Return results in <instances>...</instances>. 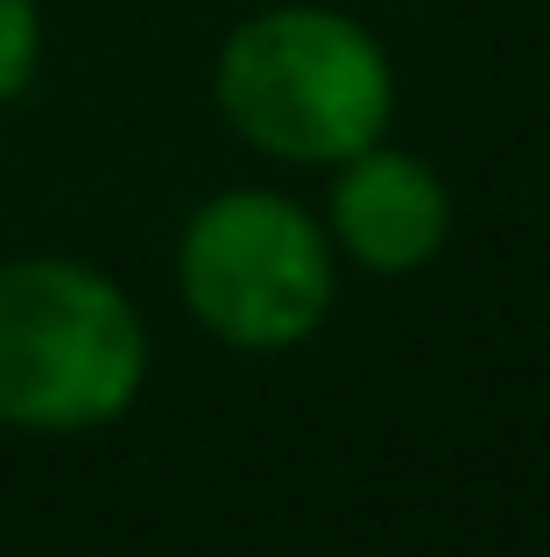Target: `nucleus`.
Returning <instances> with one entry per match:
<instances>
[{
	"label": "nucleus",
	"instance_id": "obj_2",
	"mask_svg": "<svg viewBox=\"0 0 550 557\" xmlns=\"http://www.w3.org/2000/svg\"><path fill=\"white\" fill-rule=\"evenodd\" d=\"M149 381V332L113 275L71 255L0 261V423L42 437L127 417Z\"/></svg>",
	"mask_w": 550,
	"mask_h": 557
},
{
	"label": "nucleus",
	"instance_id": "obj_5",
	"mask_svg": "<svg viewBox=\"0 0 550 557\" xmlns=\"http://www.w3.org/2000/svg\"><path fill=\"white\" fill-rule=\"evenodd\" d=\"M42 64V8L36 0H0V107L28 92Z\"/></svg>",
	"mask_w": 550,
	"mask_h": 557
},
{
	"label": "nucleus",
	"instance_id": "obj_1",
	"mask_svg": "<svg viewBox=\"0 0 550 557\" xmlns=\"http://www.w3.org/2000/svg\"><path fill=\"white\" fill-rule=\"evenodd\" d=\"M212 92L248 149L332 170L388 135L396 64L339 8H268L226 36Z\"/></svg>",
	"mask_w": 550,
	"mask_h": 557
},
{
	"label": "nucleus",
	"instance_id": "obj_4",
	"mask_svg": "<svg viewBox=\"0 0 550 557\" xmlns=\"http://www.w3.org/2000/svg\"><path fill=\"white\" fill-rule=\"evenodd\" d=\"M332 240L374 275H410L452 233V198H445L438 170L416 156L367 141L360 156L332 163Z\"/></svg>",
	"mask_w": 550,
	"mask_h": 557
},
{
	"label": "nucleus",
	"instance_id": "obj_3",
	"mask_svg": "<svg viewBox=\"0 0 550 557\" xmlns=\"http://www.w3.org/2000/svg\"><path fill=\"white\" fill-rule=\"evenodd\" d=\"M184 311L234 354H289L332 311V240L283 190H220L177 233Z\"/></svg>",
	"mask_w": 550,
	"mask_h": 557
}]
</instances>
